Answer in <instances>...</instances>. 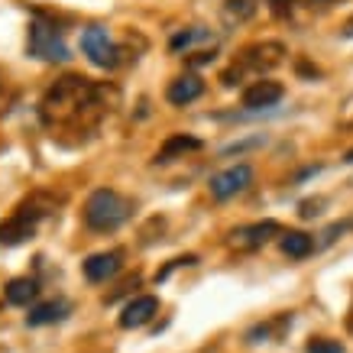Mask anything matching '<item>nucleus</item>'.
<instances>
[{
    "instance_id": "obj_1",
    "label": "nucleus",
    "mask_w": 353,
    "mask_h": 353,
    "mask_svg": "<svg viewBox=\"0 0 353 353\" xmlns=\"http://www.w3.org/2000/svg\"><path fill=\"white\" fill-rule=\"evenodd\" d=\"M104 88H97L94 81H88L81 75H65L59 78L49 91L43 94L39 104V117L46 127H62V123H78L88 114H104Z\"/></svg>"
},
{
    "instance_id": "obj_2",
    "label": "nucleus",
    "mask_w": 353,
    "mask_h": 353,
    "mask_svg": "<svg viewBox=\"0 0 353 353\" xmlns=\"http://www.w3.org/2000/svg\"><path fill=\"white\" fill-rule=\"evenodd\" d=\"M130 214H133V201L114 188H97L85 201V224L88 230H97V234L117 230L120 224L130 221Z\"/></svg>"
},
{
    "instance_id": "obj_3",
    "label": "nucleus",
    "mask_w": 353,
    "mask_h": 353,
    "mask_svg": "<svg viewBox=\"0 0 353 353\" xmlns=\"http://www.w3.org/2000/svg\"><path fill=\"white\" fill-rule=\"evenodd\" d=\"M52 211V204L46 201V194H32L30 201H23L17 208V214L7 217L0 224V246H20L36 234V224Z\"/></svg>"
},
{
    "instance_id": "obj_4",
    "label": "nucleus",
    "mask_w": 353,
    "mask_h": 353,
    "mask_svg": "<svg viewBox=\"0 0 353 353\" xmlns=\"http://www.w3.org/2000/svg\"><path fill=\"white\" fill-rule=\"evenodd\" d=\"M26 49H30V55L43 59V62H68L72 59L62 32L55 30L52 23H46L43 17L30 23V43H26Z\"/></svg>"
},
{
    "instance_id": "obj_5",
    "label": "nucleus",
    "mask_w": 353,
    "mask_h": 353,
    "mask_svg": "<svg viewBox=\"0 0 353 353\" xmlns=\"http://www.w3.org/2000/svg\"><path fill=\"white\" fill-rule=\"evenodd\" d=\"M282 59H285V46L276 43V39L246 46L243 55H240V68L227 72V75H224V85H236L234 78H240V72H243V68H250V72H259V75H263V72H269V68L282 65Z\"/></svg>"
},
{
    "instance_id": "obj_6",
    "label": "nucleus",
    "mask_w": 353,
    "mask_h": 353,
    "mask_svg": "<svg viewBox=\"0 0 353 353\" xmlns=\"http://www.w3.org/2000/svg\"><path fill=\"white\" fill-rule=\"evenodd\" d=\"M81 52H85L88 62L97 65V68H117L120 65V46L110 39L108 26H101V23H91V26L81 32Z\"/></svg>"
},
{
    "instance_id": "obj_7",
    "label": "nucleus",
    "mask_w": 353,
    "mask_h": 353,
    "mask_svg": "<svg viewBox=\"0 0 353 353\" xmlns=\"http://www.w3.org/2000/svg\"><path fill=\"white\" fill-rule=\"evenodd\" d=\"M253 185V169L246 165V162H240V165H230V169L217 172V175H211V194H214L217 201H227V198H236L240 192H246Z\"/></svg>"
},
{
    "instance_id": "obj_8",
    "label": "nucleus",
    "mask_w": 353,
    "mask_h": 353,
    "mask_svg": "<svg viewBox=\"0 0 353 353\" xmlns=\"http://www.w3.org/2000/svg\"><path fill=\"white\" fill-rule=\"evenodd\" d=\"M282 234V227L279 221H259V224H246V227H236L234 234H230V243L236 250H256V246L269 243L272 236Z\"/></svg>"
},
{
    "instance_id": "obj_9",
    "label": "nucleus",
    "mask_w": 353,
    "mask_h": 353,
    "mask_svg": "<svg viewBox=\"0 0 353 353\" xmlns=\"http://www.w3.org/2000/svg\"><path fill=\"white\" fill-rule=\"evenodd\" d=\"M285 94V88L272 81V78H259L253 85L243 91V108L246 110H266V108H276L279 101Z\"/></svg>"
},
{
    "instance_id": "obj_10",
    "label": "nucleus",
    "mask_w": 353,
    "mask_h": 353,
    "mask_svg": "<svg viewBox=\"0 0 353 353\" xmlns=\"http://www.w3.org/2000/svg\"><path fill=\"white\" fill-rule=\"evenodd\" d=\"M123 266V253L120 250H108V253H94L85 259V279L88 282H108L114 279Z\"/></svg>"
},
{
    "instance_id": "obj_11",
    "label": "nucleus",
    "mask_w": 353,
    "mask_h": 353,
    "mask_svg": "<svg viewBox=\"0 0 353 353\" xmlns=\"http://www.w3.org/2000/svg\"><path fill=\"white\" fill-rule=\"evenodd\" d=\"M201 94H204V81L194 75V72L179 75L175 81H169V88H165V97H169V104H175V108H185V104L198 101Z\"/></svg>"
},
{
    "instance_id": "obj_12",
    "label": "nucleus",
    "mask_w": 353,
    "mask_h": 353,
    "mask_svg": "<svg viewBox=\"0 0 353 353\" xmlns=\"http://www.w3.org/2000/svg\"><path fill=\"white\" fill-rule=\"evenodd\" d=\"M156 311H159V299H156V295H139V299H133L127 308H123V314H120V327H127V331L143 327V324L152 321Z\"/></svg>"
},
{
    "instance_id": "obj_13",
    "label": "nucleus",
    "mask_w": 353,
    "mask_h": 353,
    "mask_svg": "<svg viewBox=\"0 0 353 353\" xmlns=\"http://www.w3.org/2000/svg\"><path fill=\"white\" fill-rule=\"evenodd\" d=\"M204 143L198 137H188V133H175V137H169L165 143H162V150L156 152V162L159 165H165V162H172L175 156H185V152H194L201 150Z\"/></svg>"
},
{
    "instance_id": "obj_14",
    "label": "nucleus",
    "mask_w": 353,
    "mask_h": 353,
    "mask_svg": "<svg viewBox=\"0 0 353 353\" xmlns=\"http://www.w3.org/2000/svg\"><path fill=\"white\" fill-rule=\"evenodd\" d=\"M65 314H68V301H43L26 314V324L30 327H46V324L65 321Z\"/></svg>"
},
{
    "instance_id": "obj_15",
    "label": "nucleus",
    "mask_w": 353,
    "mask_h": 353,
    "mask_svg": "<svg viewBox=\"0 0 353 353\" xmlns=\"http://www.w3.org/2000/svg\"><path fill=\"white\" fill-rule=\"evenodd\" d=\"M36 295H39V282L36 279H13L10 285L3 289L7 305H30Z\"/></svg>"
},
{
    "instance_id": "obj_16",
    "label": "nucleus",
    "mask_w": 353,
    "mask_h": 353,
    "mask_svg": "<svg viewBox=\"0 0 353 353\" xmlns=\"http://www.w3.org/2000/svg\"><path fill=\"white\" fill-rule=\"evenodd\" d=\"M314 250V236L301 234V230H289V234H282V253L292 259H305Z\"/></svg>"
},
{
    "instance_id": "obj_17",
    "label": "nucleus",
    "mask_w": 353,
    "mask_h": 353,
    "mask_svg": "<svg viewBox=\"0 0 353 353\" xmlns=\"http://www.w3.org/2000/svg\"><path fill=\"white\" fill-rule=\"evenodd\" d=\"M211 39V32L204 30V26H192V30H182L179 36H172V52H182V49H192L194 43H208Z\"/></svg>"
},
{
    "instance_id": "obj_18",
    "label": "nucleus",
    "mask_w": 353,
    "mask_h": 353,
    "mask_svg": "<svg viewBox=\"0 0 353 353\" xmlns=\"http://www.w3.org/2000/svg\"><path fill=\"white\" fill-rule=\"evenodd\" d=\"M224 13H227V20L243 23V20H250V17L256 13V0H227Z\"/></svg>"
},
{
    "instance_id": "obj_19",
    "label": "nucleus",
    "mask_w": 353,
    "mask_h": 353,
    "mask_svg": "<svg viewBox=\"0 0 353 353\" xmlns=\"http://www.w3.org/2000/svg\"><path fill=\"white\" fill-rule=\"evenodd\" d=\"M308 353H343V347L337 341H327V337H314L308 343Z\"/></svg>"
},
{
    "instance_id": "obj_20",
    "label": "nucleus",
    "mask_w": 353,
    "mask_h": 353,
    "mask_svg": "<svg viewBox=\"0 0 353 353\" xmlns=\"http://www.w3.org/2000/svg\"><path fill=\"white\" fill-rule=\"evenodd\" d=\"M292 3H295V0H269V7H272V13H279V17H285Z\"/></svg>"
},
{
    "instance_id": "obj_21",
    "label": "nucleus",
    "mask_w": 353,
    "mask_h": 353,
    "mask_svg": "<svg viewBox=\"0 0 353 353\" xmlns=\"http://www.w3.org/2000/svg\"><path fill=\"white\" fill-rule=\"evenodd\" d=\"M318 208H321V201H305L301 204V217H314L318 214Z\"/></svg>"
},
{
    "instance_id": "obj_22",
    "label": "nucleus",
    "mask_w": 353,
    "mask_h": 353,
    "mask_svg": "<svg viewBox=\"0 0 353 353\" xmlns=\"http://www.w3.org/2000/svg\"><path fill=\"white\" fill-rule=\"evenodd\" d=\"M341 36H343V39H353V17H350V20H347V23H343Z\"/></svg>"
},
{
    "instance_id": "obj_23",
    "label": "nucleus",
    "mask_w": 353,
    "mask_h": 353,
    "mask_svg": "<svg viewBox=\"0 0 353 353\" xmlns=\"http://www.w3.org/2000/svg\"><path fill=\"white\" fill-rule=\"evenodd\" d=\"M343 162H353V150H350V152H347V156H343Z\"/></svg>"
}]
</instances>
